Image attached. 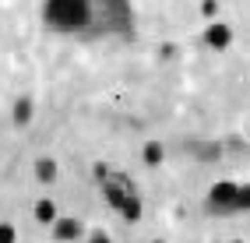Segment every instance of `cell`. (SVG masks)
Listing matches in <instances>:
<instances>
[{"label": "cell", "mask_w": 250, "mask_h": 243, "mask_svg": "<svg viewBox=\"0 0 250 243\" xmlns=\"http://www.w3.org/2000/svg\"><path fill=\"white\" fill-rule=\"evenodd\" d=\"M208 42H211V46H226V42H229V28H226V25H211V28H208Z\"/></svg>", "instance_id": "obj_1"}]
</instances>
